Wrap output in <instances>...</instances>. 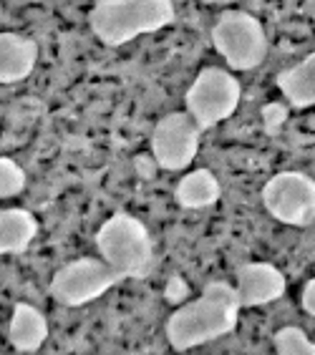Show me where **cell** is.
I'll return each instance as SVG.
<instances>
[{
  "label": "cell",
  "instance_id": "cell-13",
  "mask_svg": "<svg viewBox=\"0 0 315 355\" xmlns=\"http://www.w3.org/2000/svg\"><path fill=\"white\" fill-rule=\"evenodd\" d=\"M219 197H222V187L210 169H192L174 187V202L182 209H207L217 205Z\"/></svg>",
  "mask_w": 315,
  "mask_h": 355
},
{
  "label": "cell",
  "instance_id": "cell-7",
  "mask_svg": "<svg viewBox=\"0 0 315 355\" xmlns=\"http://www.w3.org/2000/svg\"><path fill=\"white\" fill-rule=\"evenodd\" d=\"M262 207L267 214L288 227H308L315 222V179L305 171H278L262 187Z\"/></svg>",
  "mask_w": 315,
  "mask_h": 355
},
{
  "label": "cell",
  "instance_id": "cell-5",
  "mask_svg": "<svg viewBox=\"0 0 315 355\" xmlns=\"http://www.w3.org/2000/svg\"><path fill=\"white\" fill-rule=\"evenodd\" d=\"M242 101V86L232 76V71L207 66L197 73L192 86L185 94V111L210 131L219 121L230 119Z\"/></svg>",
  "mask_w": 315,
  "mask_h": 355
},
{
  "label": "cell",
  "instance_id": "cell-3",
  "mask_svg": "<svg viewBox=\"0 0 315 355\" xmlns=\"http://www.w3.org/2000/svg\"><path fill=\"white\" fill-rule=\"evenodd\" d=\"M96 250L121 280H144L154 270V242L142 219L114 212L96 230Z\"/></svg>",
  "mask_w": 315,
  "mask_h": 355
},
{
  "label": "cell",
  "instance_id": "cell-8",
  "mask_svg": "<svg viewBox=\"0 0 315 355\" xmlns=\"http://www.w3.org/2000/svg\"><path fill=\"white\" fill-rule=\"evenodd\" d=\"M202 126L187 111H171L151 131V154L159 169L182 171L192 164L202 144Z\"/></svg>",
  "mask_w": 315,
  "mask_h": 355
},
{
  "label": "cell",
  "instance_id": "cell-10",
  "mask_svg": "<svg viewBox=\"0 0 315 355\" xmlns=\"http://www.w3.org/2000/svg\"><path fill=\"white\" fill-rule=\"evenodd\" d=\"M38 63V43L23 33H0V81L18 83L33 73Z\"/></svg>",
  "mask_w": 315,
  "mask_h": 355
},
{
  "label": "cell",
  "instance_id": "cell-11",
  "mask_svg": "<svg viewBox=\"0 0 315 355\" xmlns=\"http://www.w3.org/2000/svg\"><path fill=\"white\" fill-rule=\"evenodd\" d=\"M49 338V320L38 308L28 302H15L10 325H8V343L18 353H35Z\"/></svg>",
  "mask_w": 315,
  "mask_h": 355
},
{
  "label": "cell",
  "instance_id": "cell-19",
  "mask_svg": "<svg viewBox=\"0 0 315 355\" xmlns=\"http://www.w3.org/2000/svg\"><path fill=\"white\" fill-rule=\"evenodd\" d=\"M134 169H137V174L142 179H151L157 174L159 164H157V159H154V154H139V157L134 159Z\"/></svg>",
  "mask_w": 315,
  "mask_h": 355
},
{
  "label": "cell",
  "instance_id": "cell-4",
  "mask_svg": "<svg viewBox=\"0 0 315 355\" xmlns=\"http://www.w3.org/2000/svg\"><path fill=\"white\" fill-rule=\"evenodd\" d=\"M212 46L230 71H253L267 58V33L247 10H225L212 26Z\"/></svg>",
  "mask_w": 315,
  "mask_h": 355
},
{
  "label": "cell",
  "instance_id": "cell-1",
  "mask_svg": "<svg viewBox=\"0 0 315 355\" xmlns=\"http://www.w3.org/2000/svg\"><path fill=\"white\" fill-rule=\"evenodd\" d=\"M240 295H237V287L232 282H207L194 300L182 302L167 318V343L174 350L185 353V350L219 340V338L235 333L237 320H240Z\"/></svg>",
  "mask_w": 315,
  "mask_h": 355
},
{
  "label": "cell",
  "instance_id": "cell-15",
  "mask_svg": "<svg viewBox=\"0 0 315 355\" xmlns=\"http://www.w3.org/2000/svg\"><path fill=\"white\" fill-rule=\"evenodd\" d=\"M273 348L280 355H315V343L298 325H285L273 335Z\"/></svg>",
  "mask_w": 315,
  "mask_h": 355
},
{
  "label": "cell",
  "instance_id": "cell-6",
  "mask_svg": "<svg viewBox=\"0 0 315 355\" xmlns=\"http://www.w3.org/2000/svg\"><path fill=\"white\" fill-rule=\"evenodd\" d=\"M119 282H124L121 275L103 257H78L56 270L49 282V293L63 308H83Z\"/></svg>",
  "mask_w": 315,
  "mask_h": 355
},
{
  "label": "cell",
  "instance_id": "cell-2",
  "mask_svg": "<svg viewBox=\"0 0 315 355\" xmlns=\"http://www.w3.org/2000/svg\"><path fill=\"white\" fill-rule=\"evenodd\" d=\"M174 18V0H94L89 28L106 48H119L171 26Z\"/></svg>",
  "mask_w": 315,
  "mask_h": 355
},
{
  "label": "cell",
  "instance_id": "cell-20",
  "mask_svg": "<svg viewBox=\"0 0 315 355\" xmlns=\"http://www.w3.org/2000/svg\"><path fill=\"white\" fill-rule=\"evenodd\" d=\"M300 305H303V310H305V313L310 315V318H315V277H313V280L305 282V285H303Z\"/></svg>",
  "mask_w": 315,
  "mask_h": 355
},
{
  "label": "cell",
  "instance_id": "cell-14",
  "mask_svg": "<svg viewBox=\"0 0 315 355\" xmlns=\"http://www.w3.org/2000/svg\"><path fill=\"white\" fill-rule=\"evenodd\" d=\"M38 234V219L21 207H6L0 212V252L23 254Z\"/></svg>",
  "mask_w": 315,
  "mask_h": 355
},
{
  "label": "cell",
  "instance_id": "cell-21",
  "mask_svg": "<svg viewBox=\"0 0 315 355\" xmlns=\"http://www.w3.org/2000/svg\"><path fill=\"white\" fill-rule=\"evenodd\" d=\"M205 6H227V3H232V0H202Z\"/></svg>",
  "mask_w": 315,
  "mask_h": 355
},
{
  "label": "cell",
  "instance_id": "cell-12",
  "mask_svg": "<svg viewBox=\"0 0 315 355\" xmlns=\"http://www.w3.org/2000/svg\"><path fill=\"white\" fill-rule=\"evenodd\" d=\"M275 83L290 109L315 106V51L305 55L300 63L278 71Z\"/></svg>",
  "mask_w": 315,
  "mask_h": 355
},
{
  "label": "cell",
  "instance_id": "cell-17",
  "mask_svg": "<svg viewBox=\"0 0 315 355\" xmlns=\"http://www.w3.org/2000/svg\"><path fill=\"white\" fill-rule=\"evenodd\" d=\"M288 114H290V106L288 103H278V101H270L265 103L260 109V116H262V129H265L267 137H278L288 121Z\"/></svg>",
  "mask_w": 315,
  "mask_h": 355
},
{
  "label": "cell",
  "instance_id": "cell-9",
  "mask_svg": "<svg viewBox=\"0 0 315 355\" xmlns=\"http://www.w3.org/2000/svg\"><path fill=\"white\" fill-rule=\"evenodd\" d=\"M235 287L242 308H262L267 302L280 300L288 290V280L270 262H245L235 270Z\"/></svg>",
  "mask_w": 315,
  "mask_h": 355
},
{
  "label": "cell",
  "instance_id": "cell-18",
  "mask_svg": "<svg viewBox=\"0 0 315 355\" xmlns=\"http://www.w3.org/2000/svg\"><path fill=\"white\" fill-rule=\"evenodd\" d=\"M187 295H189V285L185 282V277H182V275L169 277V282H167V287H164L167 300L169 302H187Z\"/></svg>",
  "mask_w": 315,
  "mask_h": 355
},
{
  "label": "cell",
  "instance_id": "cell-16",
  "mask_svg": "<svg viewBox=\"0 0 315 355\" xmlns=\"http://www.w3.org/2000/svg\"><path fill=\"white\" fill-rule=\"evenodd\" d=\"M23 189H26V171L10 157H3L0 159V197H18Z\"/></svg>",
  "mask_w": 315,
  "mask_h": 355
}]
</instances>
